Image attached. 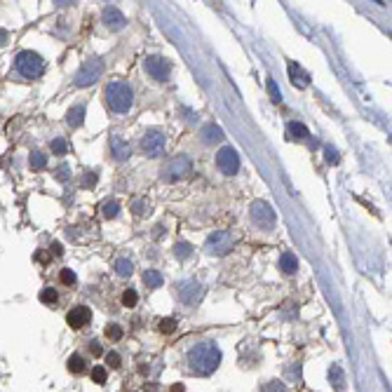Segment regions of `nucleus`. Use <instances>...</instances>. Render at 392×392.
<instances>
[{
	"label": "nucleus",
	"instance_id": "40",
	"mask_svg": "<svg viewBox=\"0 0 392 392\" xmlns=\"http://www.w3.org/2000/svg\"><path fill=\"white\" fill-rule=\"evenodd\" d=\"M83 186H85V188H94V186H96V174H94V171H87L85 179H83Z\"/></svg>",
	"mask_w": 392,
	"mask_h": 392
},
{
	"label": "nucleus",
	"instance_id": "33",
	"mask_svg": "<svg viewBox=\"0 0 392 392\" xmlns=\"http://www.w3.org/2000/svg\"><path fill=\"white\" fill-rule=\"evenodd\" d=\"M59 280H61L66 286H73L75 282H78V277H75V273L71 270V268H64V270H61V275H59Z\"/></svg>",
	"mask_w": 392,
	"mask_h": 392
},
{
	"label": "nucleus",
	"instance_id": "14",
	"mask_svg": "<svg viewBox=\"0 0 392 392\" xmlns=\"http://www.w3.org/2000/svg\"><path fill=\"white\" fill-rule=\"evenodd\" d=\"M111 153H113V158H115L117 162H122V160H127L129 155H132V148H129V143L122 137L113 134V137H111Z\"/></svg>",
	"mask_w": 392,
	"mask_h": 392
},
{
	"label": "nucleus",
	"instance_id": "35",
	"mask_svg": "<svg viewBox=\"0 0 392 392\" xmlns=\"http://www.w3.org/2000/svg\"><path fill=\"white\" fill-rule=\"evenodd\" d=\"M132 212L137 214V216H148V202L146 200H137L132 204Z\"/></svg>",
	"mask_w": 392,
	"mask_h": 392
},
{
	"label": "nucleus",
	"instance_id": "37",
	"mask_svg": "<svg viewBox=\"0 0 392 392\" xmlns=\"http://www.w3.org/2000/svg\"><path fill=\"white\" fill-rule=\"evenodd\" d=\"M106 362H108V366H111V369H120V364H122V357H120L117 352H108V355H106Z\"/></svg>",
	"mask_w": 392,
	"mask_h": 392
},
{
	"label": "nucleus",
	"instance_id": "15",
	"mask_svg": "<svg viewBox=\"0 0 392 392\" xmlns=\"http://www.w3.org/2000/svg\"><path fill=\"white\" fill-rule=\"evenodd\" d=\"M289 78H291V83H294L298 89H306L308 83H310V75L301 68L298 61H289Z\"/></svg>",
	"mask_w": 392,
	"mask_h": 392
},
{
	"label": "nucleus",
	"instance_id": "39",
	"mask_svg": "<svg viewBox=\"0 0 392 392\" xmlns=\"http://www.w3.org/2000/svg\"><path fill=\"white\" fill-rule=\"evenodd\" d=\"M56 179L59 181L71 179V167H68V165H59V167H56Z\"/></svg>",
	"mask_w": 392,
	"mask_h": 392
},
{
	"label": "nucleus",
	"instance_id": "7",
	"mask_svg": "<svg viewBox=\"0 0 392 392\" xmlns=\"http://www.w3.org/2000/svg\"><path fill=\"white\" fill-rule=\"evenodd\" d=\"M191 169H193L191 160L186 158V155H176V158H171L169 162H167V167L160 171V176H162V181H167V183H174V181L188 176Z\"/></svg>",
	"mask_w": 392,
	"mask_h": 392
},
{
	"label": "nucleus",
	"instance_id": "31",
	"mask_svg": "<svg viewBox=\"0 0 392 392\" xmlns=\"http://www.w3.org/2000/svg\"><path fill=\"white\" fill-rule=\"evenodd\" d=\"M106 338L120 340L122 338V327H120V324H106Z\"/></svg>",
	"mask_w": 392,
	"mask_h": 392
},
{
	"label": "nucleus",
	"instance_id": "28",
	"mask_svg": "<svg viewBox=\"0 0 392 392\" xmlns=\"http://www.w3.org/2000/svg\"><path fill=\"white\" fill-rule=\"evenodd\" d=\"M50 148H52L54 155H66V153H68V141L61 139V137H56V139H52Z\"/></svg>",
	"mask_w": 392,
	"mask_h": 392
},
{
	"label": "nucleus",
	"instance_id": "13",
	"mask_svg": "<svg viewBox=\"0 0 392 392\" xmlns=\"http://www.w3.org/2000/svg\"><path fill=\"white\" fill-rule=\"evenodd\" d=\"M89 319H92V312H89V308L87 306H75L68 310V315H66V322H68V327L71 329H83L85 324H89Z\"/></svg>",
	"mask_w": 392,
	"mask_h": 392
},
{
	"label": "nucleus",
	"instance_id": "34",
	"mask_svg": "<svg viewBox=\"0 0 392 392\" xmlns=\"http://www.w3.org/2000/svg\"><path fill=\"white\" fill-rule=\"evenodd\" d=\"M268 92H270V96H273V101H275V104L282 101V92H280V87L275 85V80H273V78H268Z\"/></svg>",
	"mask_w": 392,
	"mask_h": 392
},
{
	"label": "nucleus",
	"instance_id": "19",
	"mask_svg": "<svg viewBox=\"0 0 392 392\" xmlns=\"http://www.w3.org/2000/svg\"><path fill=\"white\" fill-rule=\"evenodd\" d=\"M83 120H85V106L68 108V113H66V122H68V127H80V125H83Z\"/></svg>",
	"mask_w": 392,
	"mask_h": 392
},
{
	"label": "nucleus",
	"instance_id": "43",
	"mask_svg": "<svg viewBox=\"0 0 392 392\" xmlns=\"http://www.w3.org/2000/svg\"><path fill=\"white\" fill-rule=\"evenodd\" d=\"M52 254L54 256H61V254H64V249H61V244H59V242L52 244Z\"/></svg>",
	"mask_w": 392,
	"mask_h": 392
},
{
	"label": "nucleus",
	"instance_id": "2",
	"mask_svg": "<svg viewBox=\"0 0 392 392\" xmlns=\"http://www.w3.org/2000/svg\"><path fill=\"white\" fill-rule=\"evenodd\" d=\"M106 104L108 108L117 113V115H122V113H129L132 106H134V92H132V85L125 83V80H111L106 85Z\"/></svg>",
	"mask_w": 392,
	"mask_h": 392
},
{
	"label": "nucleus",
	"instance_id": "22",
	"mask_svg": "<svg viewBox=\"0 0 392 392\" xmlns=\"http://www.w3.org/2000/svg\"><path fill=\"white\" fill-rule=\"evenodd\" d=\"M85 369H87V362H85L83 355H78V352H75V355L68 357V371H71V373H83Z\"/></svg>",
	"mask_w": 392,
	"mask_h": 392
},
{
	"label": "nucleus",
	"instance_id": "25",
	"mask_svg": "<svg viewBox=\"0 0 392 392\" xmlns=\"http://www.w3.org/2000/svg\"><path fill=\"white\" fill-rule=\"evenodd\" d=\"M174 256H176L179 261L191 258V256H193V244L191 242H176V244H174Z\"/></svg>",
	"mask_w": 392,
	"mask_h": 392
},
{
	"label": "nucleus",
	"instance_id": "9",
	"mask_svg": "<svg viewBox=\"0 0 392 392\" xmlns=\"http://www.w3.org/2000/svg\"><path fill=\"white\" fill-rule=\"evenodd\" d=\"M143 68H146V73H148L155 83H167L171 75V64L165 56H148V59L143 61Z\"/></svg>",
	"mask_w": 392,
	"mask_h": 392
},
{
	"label": "nucleus",
	"instance_id": "20",
	"mask_svg": "<svg viewBox=\"0 0 392 392\" xmlns=\"http://www.w3.org/2000/svg\"><path fill=\"white\" fill-rule=\"evenodd\" d=\"M286 134H289L291 139H296V141H306V139H310V132H308V127H306V125H301V122H289Z\"/></svg>",
	"mask_w": 392,
	"mask_h": 392
},
{
	"label": "nucleus",
	"instance_id": "38",
	"mask_svg": "<svg viewBox=\"0 0 392 392\" xmlns=\"http://www.w3.org/2000/svg\"><path fill=\"white\" fill-rule=\"evenodd\" d=\"M324 153H327V162L329 165H338V150L336 148H331V146H327V148H324Z\"/></svg>",
	"mask_w": 392,
	"mask_h": 392
},
{
	"label": "nucleus",
	"instance_id": "1",
	"mask_svg": "<svg viewBox=\"0 0 392 392\" xmlns=\"http://www.w3.org/2000/svg\"><path fill=\"white\" fill-rule=\"evenodd\" d=\"M221 364V348L212 338L191 340L183 350V366L193 376H212Z\"/></svg>",
	"mask_w": 392,
	"mask_h": 392
},
{
	"label": "nucleus",
	"instance_id": "29",
	"mask_svg": "<svg viewBox=\"0 0 392 392\" xmlns=\"http://www.w3.org/2000/svg\"><path fill=\"white\" fill-rule=\"evenodd\" d=\"M158 329L162 331V334H174V331H176V319H171V317L160 319V322H158Z\"/></svg>",
	"mask_w": 392,
	"mask_h": 392
},
{
	"label": "nucleus",
	"instance_id": "32",
	"mask_svg": "<svg viewBox=\"0 0 392 392\" xmlns=\"http://www.w3.org/2000/svg\"><path fill=\"white\" fill-rule=\"evenodd\" d=\"M108 378V373H106V366H94L92 369V381L99 383V385H104Z\"/></svg>",
	"mask_w": 392,
	"mask_h": 392
},
{
	"label": "nucleus",
	"instance_id": "36",
	"mask_svg": "<svg viewBox=\"0 0 392 392\" xmlns=\"http://www.w3.org/2000/svg\"><path fill=\"white\" fill-rule=\"evenodd\" d=\"M261 392H289V390H286V385L282 381H270Z\"/></svg>",
	"mask_w": 392,
	"mask_h": 392
},
{
	"label": "nucleus",
	"instance_id": "16",
	"mask_svg": "<svg viewBox=\"0 0 392 392\" xmlns=\"http://www.w3.org/2000/svg\"><path fill=\"white\" fill-rule=\"evenodd\" d=\"M277 268L284 273V275H294L298 270V258L291 252H284V254L280 256V261H277Z\"/></svg>",
	"mask_w": 392,
	"mask_h": 392
},
{
	"label": "nucleus",
	"instance_id": "3",
	"mask_svg": "<svg viewBox=\"0 0 392 392\" xmlns=\"http://www.w3.org/2000/svg\"><path fill=\"white\" fill-rule=\"evenodd\" d=\"M14 71L22 75L24 80H35L45 73V59L33 50H22L14 59Z\"/></svg>",
	"mask_w": 392,
	"mask_h": 392
},
{
	"label": "nucleus",
	"instance_id": "11",
	"mask_svg": "<svg viewBox=\"0 0 392 392\" xmlns=\"http://www.w3.org/2000/svg\"><path fill=\"white\" fill-rule=\"evenodd\" d=\"M165 146H167V139H165V134L160 129H150L141 139V148H143V153L148 158H160L165 153Z\"/></svg>",
	"mask_w": 392,
	"mask_h": 392
},
{
	"label": "nucleus",
	"instance_id": "30",
	"mask_svg": "<svg viewBox=\"0 0 392 392\" xmlns=\"http://www.w3.org/2000/svg\"><path fill=\"white\" fill-rule=\"evenodd\" d=\"M139 301V294L134 289H125V294H122V306L125 308H134Z\"/></svg>",
	"mask_w": 392,
	"mask_h": 392
},
{
	"label": "nucleus",
	"instance_id": "41",
	"mask_svg": "<svg viewBox=\"0 0 392 392\" xmlns=\"http://www.w3.org/2000/svg\"><path fill=\"white\" fill-rule=\"evenodd\" d=\"M89 352H92L94 357H99V355L104 352V348L99 345V340H89Z\"/></svg>",
	"mask_w": 392,
	"mask_h": 392
},
{
	"label": "nucleus",
	"instance_id": "24",
	"mask_svg": "<svg viewBox=\"0 0 392 392\" xmlns=\"http://www.w3.org/2000/svg\"><path fill=\"white\" fill-rule=\"evenodd\" d=\"M115 273L120 277H132V273H134V263H132L129 258H117V261H115Z\"/></svg>",
	"mask_w": 392,
	"mask_h": 392
},
{
	"label": "nucleus",
	"instance_id": "6",
	"mask_svg": "<svg viewBox=\"0 0 392 392\" xmlns=\"http://www.w3.org/2000/svg\"><path fill=\"white\" fill-rule=\"evenodd\" d=\"M233 247H235V237H233V233H228V230H216V233H212L207 237V242H204L207 254H212V256H225Z\"/></svg>",
	"mask_w": 392,
	"mask_h": 392
},
{
	"label": "nucleus",
	"instance_id": "23",
	"mask_svg": "<svg viewBox=\"0 0 392 392\" xmlns=\"http://www.w3.org/2000/svg\"><path fill=\"white\" fill-rule=\"evenodd\" d=\"M143 284L150 286V289L162 286V273H158V270H143Z\"/></svg>",
	"mask_w": 392,
	"mask_h": 392
},
{
	"label": "nucleus",
	"instance_id": "10",
	"mask_svg": "<svg viewBox=\"0 0 392 392\" xmlns=\"http://www.w3.org/2000/svg\"><path fill=\"white\" fill-rule=\"evenodd\" d=\"M176 291H179V298L181 303H186V306H197L204 296V286L200 282H195V280H183L176 284Z\"/></svg>",
	"mask_w": 392,
	"mask_h": 392
},
{
	"label": "nucleus",
	"instance_id": "26",
	"mask_svg": "<svg viewBox=\"0 0 392 392\" xmlns=\"http://www.w3.org/2000/svg\"><path fill=\"white\" fill-rule=\"evenodd\" d=\"M101 214H104V219H115L117 214H120V202H117V200L104 202V207H101Z\"/></svg>",
	"mask_w": 392,
	"mask_h": 392
},
{
	"label": "nucleus",
	"instance_id": "18",
	"mask_svg": "<svg viewBox=\"0 0 392 392\" xmlns=\"http://www.w3.org/2000/svg\"><path fill=\"white\" fill-rule=\"evenodd\" d=\"M200 137H202L204 143H216V141H221V139H223V129L212 122V125H204V127H202Z\"/></svg>",
	"mask_w": 392,
	"mask_h": 392
},
{
	"label": "nucleus",
	"instance_id": "5",
	"mask_svg": "<svg viewBox=\"0 0 392 392\" xmlns=\"http://www.w3.org/2000/svg\"><path fill=\"white\" fill-rule=\"evenodd\" d=\"M104 59H87L85 64L80 66V71L75 73V87H87V85H94L96 80H101V75H104Z\"/></svg>",
	"mask_w": 392,
	"mask_h": 392
},
{
	"label": "nucleus",
	"instance_id": "8",
	"mask_svg": "<svg viewBox=\"0 0 392 392\" xmlns=\"http://www.w3.org/2000/svg\"><path fill=\"white\" fill-rule=\"evenodd\" d=\"M216 167L225 174V176H235L240 171V155L233 146H223L219 153H216Z\"/></svg>",
	"mask_w": 392,
	"mask_h": 392
},
{
	"label": "nucleus",
	"instance_id": "21",
	"mask_svg": "<svg viewBox=\"0 0 392 392\" xmlns=\"http://www.w3.org/2000/svg\"><path fill=\"white\" fill-rule=\"evenodd\" d=\"M28 167L35 171H40L47 167V155L45 153H40V150H33L31 155H28Z\"/></svg>",
	"mask_w": 392,
	"mask_h": 392
},
{
	"label": "nucleus",
	"instance_id": "12",
	"mask_svg": "<svg viewBox=\"0 0 392 392\" xmlns=\"http://www.w3.org/2000/svg\"><path fill=\"white\" fill-rule=\"evenodd\" d=\"M101 17H104V24H106V28H111V31H122V28L127 26V19H125V14L117 10L115 5H106Z\"/></svg>",
	"mask_w": 392,
	"mask_h": 392
},
{
	"label": "nucleus",
	"instance_id": "42",
	"mask_svg": "<svg viewBox=\"0 0 392 392\" xmlns=\"http://www.w3.org/2000/svg\"><path fill=\"white\" fill-rule=\"evenodd\" d=\"M7 40H10V33L5 31V28H0V47H2V45H7Z\"/></svg>",
	"mask_w": 392,
	"mask_h": 392
},
{
	"label": "nucleus",
	"instance_id": "4",
	"mask_svg": "<svg viewBox=\"0 0 392 392\" xmlns=\"http://www.w3.org/2000/svg\"><path fill=\"white\" fill-rule=\"evenodd\" d=\"M249 214H252V221H254L261 230H273V228H275L277 214L265 200H254V202H252Z\"/></svg>",
	"mask_w": 392,
	"mask_h": 392
},
{
	"label": "nucleus",
	"instance_id": "44",
	"mask_svg": "<svg viewBox=\"0 0 392 392\" xmlns=\"http://www.w3.org/2000/svg\"><path fill=\"white\" fill-rule=\"evenodd\" d=\"M171 392H183V385H181V383H176V385H171Z\"/></svg>",
	"mask_w": 392,
	"mask_h": 392
},
{
	"label": "nucleus",
	"instance_id": "17",
	"mask_svg": "<svg viewBox=\"0 0 392 392\" xmlns=\"http://www.w3.org/2000/svg\"><path fill=\"white\" fill-rule=\"evenodd\" d=\"M329 383L334 390H343L345 388V371L340 369V364H331L329 366Z\"/></svg>",
	"mask_w": 392,
	"mask_h": 392
},
{
	"label": "nucleus",
	"instance_id": "27",
	"mask_svg": "<svg viewBox=\"0 0 392 392\" xmlns=\"http://www.w3.org/2000/svg\"><path fill=\"white\" fill-rule=\"evenodd\" d=\"M40 301H43L45 306H54L59 301V294L54 291L52 286H45V289H40Z\"/></svg>",
	"mask_w": 392,
	"mask_h": 392
}]
</instances>
